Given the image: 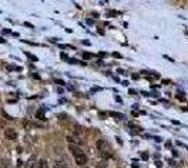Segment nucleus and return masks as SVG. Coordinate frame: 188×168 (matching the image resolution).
<instances>
[{"label":"nucleus","instance_id":"f257e3e1","mask_svg":"<svg viewBox=\"0 0 188 168\" xmlns=\"http://www.w3.org/2000/svg\"><path fill=\"white\" fill-rule=\"evenodd\" d=\"M97 148L100 150V154H101L102 158H108L112 155L111 153V146L108 144V142H106V140H98L97 142Z\"/></svg>","mask_w":188,"mask_h":168},{"label":"nucleus","instance_id":"f03ea898","mask_svg":"<svg viewBox=\"0 0 188 168\" xmlns=\"http://www.w3.org/2000/svg\"><path fill=\"white\" fill-rule=\"evenodd\" d=\"M75 158H76V164L77 165H86L87 164V155L84 154V153H80V154H76L75 155Z\"/></svg>","mask_w":188,"mask_h":168},{"label":"nucleus","instance_id":"7ed1b4c3","mask_svg":"<svg viewBox=\"0 0 188 168\" xmlns=\"http://www.w3.org/2000/svg\"><path fill=\"white\" fill-rule=\"evenodd\" d=\"M4 136H6L7 139H10V140H14V139H17L16 129H13V128H6V129H4Z\"/></svg>","mask_w":188,"mask_h":168},{"label":"nucleus","instance_id":"20e7f679","mask_svg":"<svg viewBox=\"0 0 188 168\" xmlns=\"http://www.w3.org/2000/svg\"><path fill=\"white\" fill-rule=\"evenodd\" d=\"M35 118L40 119V121H46V118H45V109H44V108L38 109V111H36V114H35Z\"/></svg>","mask_w":188,"mask_h":168},{"label":"nucleus","instance_id":"39448f33","mask_svg":"<svg viewBox=\"0 0 188 168\" xmlns=\"http://www.w3.org/2000/svg\"><path fill=\"white\" fill-rule=\"evenodd\" d=\"M69 150L73 153V155H76V154H80V153H83L82 148H80V147H76V146H73V144L69 146Z\"/></svg>","mask_w":188,"mask_h":168},{"label":"nucleus","instance_id":"423d86ee","mask_svg":"<svg viewBox=\"0 0 188 168\" xmlns=\"http://www.w3.org/2000/svg\"><path fill=\"white\" fill-rule=\"evenodd\" d=\"M67 140H69L70 143H77V144H82V140H79L77 137H75V136H67Z\"/></svg>","mask_w":188,"mask_h":168},{"label":"nucleus","instance_id":"0eeeda50","mask_svg":"<svg viewBox=\"0 0 188 168\" xmlns=\"http://www.w3.org/2000/svg\"><path fill=\"white\" fill-rule=\"evenodd\" d=\"M36 168H49V167H48V162H46L45 160H41V161L38 162V165H36Z\"/></svg>","mask_w":188,"mask_h":168},{"label":"nucleus","instance_id":"6e6552de","mask_svg":"<svg viewBox=\"0 0 188 168\" xmlns=\"http://www.w3.org/2000/svg\"><path fill=\"white\" fill-rule=\"evenodd\" d=\"M23 126H24L25 129H31L33 126H35V125H34L33 122H30V121H24V122H23Z\"/></svg>","mask_w":188,"mask_h":168},{"label":"nucleus","instance_id":"1a4fd4ad","mask_svg":"<svg viewBox=\"0 0 188 168\" xmlns=\"http://www.w3.org/2000/svg\"><path fill=\"white\" fill-rule=\"evenodd\" d=\"M53 168H67V167H66V164H65V162H62V161H56V162H55V165H53Z\"/></svg>","mask_w":188,"mask_h":168},{"label":"nucleus","instance_id":"9d476101","mask_svg":"<svg viewBox=\"0 0 188 168\" xmlns=\"http://www.w3.org/2000/svg\"><path fill=\"white\" fill-rule=\"evenodd\" d=\"M109 115L114 116V118H118V119L124 118V115H122V114H118V112H109Z\"/></svg>","mask_w":188,"mask_h":168},{"label":"nucleus","instance_id":"9b49d317","mask_svg":"<svg viewBox=\"0 0 188 168\" xmlns=\"http://www.w3.org/2000/svg\"><path fill=\"white\" fill-rule=\"evenodd\" d=\"M2 115H3L4 119H7V121H11V119H14V118H11V116L9 115V114H7L6 111H2Z\"/></svg>","mask_w":188,"mask_h":168},{"label":"nucleus","instance_id":"f8f14e48","mask_svg":"<svg viewBox=\"0 0 188 168\" xmlns=\"http://www.w3.org/2000/svg\"><path fill=\"white\" fill-rule=\"evenodd\" d=\"M83 58H84V59H90V58H93V55L91 53H89V52H84L83 53Z\"/></svg>","mask_w":188,"mask_h":168},{"label":"nucleus","instance_id":"ddd939ff","mask_svg":"<svg viewBox=\"0 0 188 168\" xmlns=\"http://www.w3.org/2000/svg\"><path fill=\"white\" fill-rule=\"evenodd\" d=\"M25 55L30 58V59H33V60H38V58L36 56H34V55H31V53H28V52H25Z\"/></svg>","mask_w":188,"mask_h":168},{"label":"nucleus","instance_id":"4468645a","mask_svg":"<svg viewBox=\"0 0 188 168\" xmlns=\"http://www.w3.org/2000/svg\"><path fill=\"white\" fill-rule=\"evenodd\" d=\"M107 167V162H104V161H101V164H98V168H106Z\"/></svg>","mask_w":188,"mask_h":168},{"label":"nucleus","instance_id":"2eb2a0df","mask_svg":"<svg viewBox=\"0 0 188 168\" xmlns=\"http://www.w3.org/2000/svg\"><path fill=\"white\" fill-rule=\"evenodd\" d=\"M142 158H143V160H148L149 154H148V153H142Z\"/></svg>","mask_w":188,"mask_h":168},{"label":"nucleus","instance_id":"dca6fc26","mask_svg":"<svg viewBox=\"0 0 188 168\" xmlns=\"http://www.w3.org/2000/svg\"><path fill=\"white\" fill-rule=\"evenodd\" d=\"M109 16H118V14H119V11H109Z\"/></svg>","mask_w":188,"mask_h":168},{"label":"nucleus","instance_id":"f3484780","mask_svg":"<svg viewBox=\"0 0 188 168\" xmlns=\"http://www.w3.org/2000/svg\"><path fill=\"white\" fill-rule=\"evenodd\" d=\"M24 25H27V27H30V28H34V25H33V24H30V23H24Z\"/></svg>","mask_w":188,"mask_h":168},{"label":"nucleus","instance_id":"a211bd4d","mask_svg":"<svg viewBox=\"0 0 188 168\" xmlns=\"http://www.w3.org/2000/svg\"><path fill=\"white\" fill-rule=\"evenodd\" d=\"M100 56H101V58H106V56H107V52H100Z\"/></svg>","mask_w":188,"mask_h":168},{"label":"nucleus","instance_id":"6ab92c4d","mask_svg":"<svg viewBox=\"0 0 188 168\" xmlns=\"http://www.w3.org/2000/svg\"><path fill=\"white\" fill-rule=\"evenodd\" d=\"M112 55H114V58H121V55H119V53H112Z\"/></svg>","mask_w":188,"mask_h":168},{"label":"nucleus","instance_id":"aec40b11","mask_svg":"<svg viewBox=\"0 0 188 168\" xmlns=\"http://www.w3.org/2000/svg\"><path fill=\"white\" fill-rule=\"evenodd\" d=\"M0 128H4V122H3V121H0Z\"/></svg>","mask_w":188,"mask_h":168},{"label":"nucleus","instance_id":"412c9836","mask_svg":"<svg viewBox=\"0 0 188 168\" xmlns=\"http://www.w3.org/2000/svg\"><path fill=\"white\" fill-rule=\"evenodd\" d=\"M0 42H2V43H4V42H6V41H4L3 38H0Z\"/></svg>","mask_w":188,"mask_h":168}]
</instances>
